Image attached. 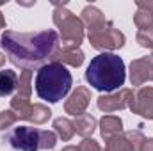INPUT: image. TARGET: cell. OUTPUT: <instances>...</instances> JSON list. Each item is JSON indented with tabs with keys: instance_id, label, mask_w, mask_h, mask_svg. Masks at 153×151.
I'll return each mask as SVG.
<instances>
[{
	"instance_id": "obj_14",
	"label": "cell",
	"mask_w": 153,
	"mask_h": 151,
	"mask_svg": "<svg viewBox=\"0 0 153 151\" xmlns=\"http://www.w3.org/2000/svg\"><path fill=\"white\" fill-rule=\"evenodd\" d=\"M98 124H100V133L105 141L123 132V121L117 115H103Z\"/></svg>"
},
{
	"instance_id": "obj_30",
	"label": "cell",
	"mask_w": 153,
	"mask_h": 151,
	"mask_svg": "<svg viewBox=\"0 0 153 151\" xmlns=\"http://www.w3.org/2000/svg\"><path fill=\"white\" fill-rule=\"evenodd\" d=\"M62 151H80V150H78V146H66V148H62Z\"/></svg>"
},
{
	"instance_id": "obj_32",
	"label": "cell",
	"mask_w": 153,
	"mask_h": 151,
	"mask_svg": "<svg viewBox=\"0 0 153 151\" xmlns=\"http://www.w3.org/2000/svg\"><path fill=\"white\" fill-rule=\"evenodd\" d=\"M152 57H153V53H152Z\"/></svg>"
},
{
	"instance_id": "obj_28",
	"label": "cell",
	"mask_w": 153,
	"mask_h": 151,
	"mask_svg": "<svg viewBox=\"0 0 153 151\" xmlns=\"http://www.w3.org/2000/svg\"><path fill=\"white\" fill-rule=\"evenodd\" d=\"M139 151H153V139H144V142H143Z\"/></svg>"
},
{
	"instance_id": "obj_5",
	"label": "cell",
	"mask_w": 153,
	"mask_h": 151,
	"mask_svg": "<svg viewBox=\"0 0 153 151\" xmlns=\"http://www.w3.org/2000/svg\"><path fill=\"white\" fill-rule=\"evenodd\" d=\"M87 39L91 43L93 48L100 50L102 53L103 52H109V50H119L125 46V34L116 29L112 21H105L102 27L94 29V30H89L87 32Z\"/></svg>"
},
{
	"instance_id": "obj_10",
	"label": "cell",
	"mask_w": 153,
	"mask_h": 151,
	"mask_svg": "<svg viewBox=\"0 0 153 151\" xmlns=\"http://www.w3.org/2000/svg\"><path fill=\"white\" fill-rule=\"evenodd\" d=\"M91 103V91L84 85L76 87L75 91L70 94V98L64 101V112L70 115H80L85 112V109Z\"/></svg>"
},
{
	"instance_id": "obj_2",
	"label": "cell",
	"mask_w": 153,
	"mask_h": 151,
	"mask_svg": "<svg viewBox=\"0 0 153 151\" xmlns=\"http://www.w3.org/2000/svg\"><path fill=\"white\" fill-rule=\"evenodd\" d=\"M85 80L100 93L109 94L114 93L116 89H121V85L126 80L123 59L111 52H103L93 57L85 70Z\"/></svg>"
},
{
	"instance_id": "obj_24",
	"label": "cell",
	"mask_w": 153,
	"mask_h": 151,
	"mask_svg": "<svg viewBox=\"0 0 153 151\" xmlns=\"http://www.w3.org/2000/svg\"><path fill=\"white\" fill-rule=\"evenodd\" d=\"M135 41L139 43V46L143 48H152L153 50V29H144V30H139Z\"/></svg>"
},
{
	"instance_id": "obj_11",
	"label": "cell",
	"mask_w": 153,
	"mask_h": 151,
	"mask_svg": "<svg viewBox=\"0 0 153 151\" xmlns=\"http://www.w3.org/2000/svg\"><path fill=\"white\" fill-rule=\"evenodd\" d=\"M84 52L78 48V46H62L59 48V52L55 53L53 61L52 62H61L62 66H73V68H80L84 64Z\"/></svg>"
},
{
	"instance_id": "obj_23",
	"label": "cell",
	"mask_w": 153,
	"mask_h": 151,
	"mask_svg": "<svg viewBox=\"0 0 153 151\" xmlns=\"http://www.w3.org/2000/svg\"><path fill=\"white\" fill-rule=\"evenodd\" d=\"M125 137L128 139V142L132 144V148L134 151H139L141 150V146H143V142H144V135H143V132L141 130H130V132H126L125 133Z\"/></svg>"
},
{
	"instance_id": "obj_7",
	"label": "cell",
	"mask_w": 153,
	"mask_h": 151,
	"mask_svg": "<svg viewBox=\"0 0 153 151\" xmlns=\"http://www.w3.org/2000/svg\"><path fill=\"white\" fill-rule=\"evenodd\" d=\"M128 109L153 121V87H139L128 100Z\"/></svg>"
},
{
	"instance_id": "obj_18",
	"label": "cell",
	"mask_w": 153,
	"mask_h": 151,
	"mask_svg": "<svg viewBox=\"0 0 153 151\" xmlns=\"http://www.w3.org/2000/svg\"><path fill=\"white\" fill-rule=\"evenodd\" d=\"M30 98H27V96H22V94H14L13 96V100H11V110L18 115V119H27V114L30 110V101H29Z\"/></svg>"
},
{
	"instance_id": "obj_17",
	"label": "cell",
	"mask_w": 153,
	"mask_h": 151,
	"mask_svg": "<svg viewBox=\"0 0 153 151\" xmlns=\"http://www.w3.org/2000/svg\"><path fill=\"white\" fill-rule=\"evenodd\" d=\"M50 117H52V110H50L46 105H43V103H34V105H30V110L27 114V119H25V121H30V123H34V124H45Z\"/></svg>"
},
{
	"instance_id": "obj_20",
	"label": "cell",
	"mask_w": 153,
	"mask_h": 151,
	"mask_svg": "<svg viewBox=\"0 0 153 151\" xmlns=\"http://www.w3.org/2000/svg\"><path fill=\"white\" fill-rule=\"evenodd\" d=\"M134 23L139 27V30L153 29V9H137L134 14Z\"/></svg>"
},
{
	"instance_id": "obj_26",
	"label": "cell",
	"mask_w": 153,
	"mask_h": 151,
	"mask_svg": "<svg viewBox=\"0 0 153 151\" xmlns=\"http://www.w3.org/2000/svg\"><path fill=\"white\" fill-rule=\"evenodd\" d=\"M78 150L80 151H102V148H100L98 141H94L93 137H89V139H84L78 144Z\"/></svg>"
},
{
	"instance_id": "obj_25",
	"label": "cell",
	"mask_w": 153,
	"mask_h": 151,
	"mask_svg": "<svg viewBox=\"0 0 153 151\" xmlns=\"http://www.w3.org/2000/svg\"><path fill=\"white\" fill-rule=\"evenodd\" d=\"M16 121H18V115L11 109L9 110H0V130H9Z\"/></svg>"
},
{
	"instance_id": "obj_16",
	"label": "cell",
	"mask_w": 153,
	"mask_h": 151,
	"mask_svg": "<svg viewBox=\"0 0 153 151\" xmlns=\"http://www.w3.org/2000/svg\"><path fill=\"white\" fill-rule=\"evenodd\" d=\"M18 85V75L13 70H4L0 71V98L13 94V91Z\"/></svg>"
},
{
	"instance_id": "obj_31",
	"label": "cell",
	"mask_w": 153,
	"mask_h": 151,
	"mask_svg": "<svg viewBox=\"0 0 153 151\" xmlns=\"http://www.w3.org/2000/svg\"><path fill=\"white\" fill-rule=\"evenodd\" d=\"M5 59H7V57H5V55H4V53L0 52V68H2L4 64H5Z\"/></svg>"
},
{
	"instance_id": "obj_29",
	"label": "cell",
	"mask_w": 153,
	"mask_h": 151,
	"mask_svg": "<svg viewBox=\"0 0 153 151\" xmlns=\"http://www.w3.org/2000/svg\"><path fill=\"white\" fill-rule=\"evenodd\" d=\"M4 2H0V5H2ZM0 29H5V18H4V14L0 13Z\"/></svg>"
},
{
	"instance_id": "obj_9",
	"label": "cell",
	"mask_w": 153,
	"mask_h": 151,
	"mask_svg": "<svg viewBox=\"0 0 153 151\" xmlns=\"http://www.w3.org/2000/svg\"><path fill=\"white\" fill-rule=\"evenodd\" d=\"M130 82L134 87H141L144 82H153V57H139L130 62Z\"/></svg>"
},
{
	"instance_id": "obj_22",
	"label": "cell",
	"mask_w": 153,
	"mask_h": 151,
	"mask_svg": "<svg viewBox=\"0 0 153 151\" xmlns=\"http://www.w3.org/2000/svg\"><path fill=\"white\" fill-rule=\"evenodd\" d=\"M57 144V135L50 130H39V150H53Z\"/></svg>"
},
{
	"instance_id": "obj_13",
	"label": "cell",
	"mask_w": 153,
	"mask_h": 151,
	"mask_svg": "<svg viewBox=\"0 0 153 151\" xmlns=\"http://www.w3.org/2000/svg\"><path fill=\"white\" fill-rule=\"evenodd\" d=\"M96 124H98L96 117H94L93 114H85V112L80 114V115H76L75 121H73L75 133H78V135H80V137H84V139H89V137L94 133Z\"/></svg>"
},
{
	"instance_id": "obj_3",
	"label": "cell",
	"mask_w": 153,
	"mask_h": 151,
	"mask_svg": "<svg viewBox=\"0 0 153 151\" xmlns=\"http://www.w3.org/2000/svg\"><path fill=\"white\" fill-rule=\"evenodd\" d=\"M73 85V76L61 62H48L38 70L36 93L41 100L48 103H57L70 93Z\"/></svg>"
},
{
	"instance_id": "obj_8",
	"label": "cell",
	"mask_w": 153,
	"mask_h": 151,
	"mask_svg": "<svg viewBox=\"0 0 153 151\" xmlns=\"http://www.w3.org/2000/svg\"><path fill=\"white\" fill-rule=\"evenodd\" d=\"M134 94L132 89H119L114 93H109V94H102L98 100H96V105L102 112H116V110H123L128 107V100L130 96Z\"/></svg>"
},
{
	"instance_id": "obj_27",
	"label": "cell",
	"mask_w": 153,
	"mask_h": 151,
	"mask_svg": "<svg viewBox=\"0 0 153 151\" xmlns=\"http://www.w3.org/2000/svg\"><path fill=\"white\" fill-rule=\"evenodd\" d=\"M137 9H153V0L146 2V0H135Z\"/></svg>"
},
{
	"instance_id": "obj_4",
	"label": "cell",
	"mask_w": 153,
	"mask_h": 151,
	"mask_svg": "<svg viewBox=\"0 0 153 151\" xmlns=\"http://www.w3.org/2000/svg\"><path fill=\"white\" fill-rule=\"evenodd\" d=\"M53 23L59 29V34L62 43H66V46H80V43L84 41V23L82 20L75 16L71 11H68L64 5L66 4H53Z\"/></svg>"
},
{
	"instance_id": "obj_12",
	"label": "cell",
	"mask_w": 153,
	"mask_h": 151,
	"mask_svg": "<svg viewBox=\"0 0 153 151\" xmlns=\"http://www.w3.org/2000/svg\"><path fill=\"white\" fill-rule=\"evenodd\" d=\"M80 20L84 23V27H87V30H94L98 27H102L107 20H105V14L94 7V5H87L82 9V14H80Z\"/></svg>"
},
{
	"instance_id": "obj_15",
	"label": "cell",
	"mask_w": 153,
	"mask_h": 151,
	"mask_svg": "<svg viewBox=\"0 0 153 151\" xmlns=\"http://www.w3.org/2000/svg\"><path fill=\"white\" fill-rule=\"evenodd\" d=\"M53 130L59 135V139H62L64 142L71 141L75 135V126L73 121H70L68 117H55L53 119Z\"/></svg>"
},
{
	"instance_id": "obj_6",
	"label": "cell",
	"mask_w": 153,
	"mask_h": 151,
	"mask_svg": "<svg viewBox=\"0 0 153 151\" xmlns=\"http://www.w3.org/2000/svg\"><path fill=\"white\" fill-rule=\"evenodd\" d=\"M7 144L16 151H38L39 150V130L30 126H16L5 135Z\"/></svg>"
},
{
	"instance_id": "obj_21",
	"label": "cell",
	"mask_w": 153,
	"mask_h": 151,
	"mask_svg": "<svg viewBox=\"0 0 153 151\" xmlns=\"http://www.w3.org/2000/svg\"><path fill=\"white\" fill-rule=\"evenodd\" d=\"M16 89H18V94L30 98V93H32V71H20Z\"/></svg>"
},
{
	"instance_id": "obj_1",
	"label": "cell",
	"mask_w": 153,
	"mask_h": 151,
	"mask_svg": "<svg viewBox=\"0 0 153 151\" xmlns=\"http://www.w3.org/2000/svg\"><path fill=\"white\" fill-rule=\"evenodd\" d=\"M0 44L7 59L23 71H34L52 62L59 52V34L52 29L39 32L5 30Z\"/></svg>"
},
{
	"instance_id": "obj_19",
	"label": "cell",
	"mask_w": 153,
	"mask_h": 151,
	"mask_svg": "<svg viewBox=\"0 0 153 151\" xmlns=\"http://www.w3.org/2000/svg\"><path fill=\"white\" fill-rule=\"evenodd\" d=\"M103 151H134V148L128 142V139L125 137V133H119V135H114V137L105 141Z\"/></svg>"
}]
</instances>
